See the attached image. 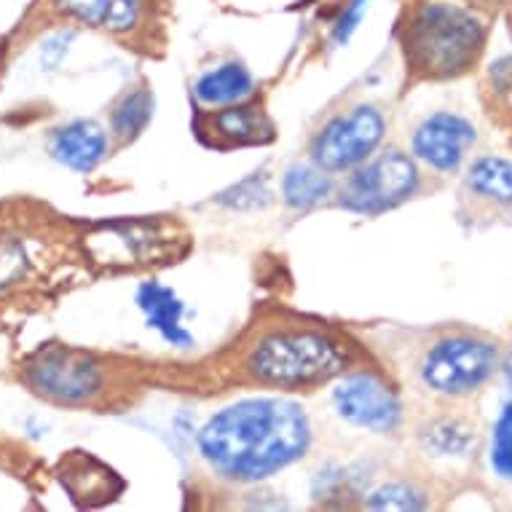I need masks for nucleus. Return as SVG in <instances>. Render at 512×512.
I'll list each match as a JSON object with an SVG mask.
<instances>
[{"mask_svg":"<svg viewBox=\"0 0 512 512\" xmlns=\"http://www.w3.org/2000/svg\"><path fill=\"white\" fill-rule=\"evenodd\" d=\"M311 424L285 397H250L218 411L199 432V454L231 483H258L306 456Z\"/></svg>","mask_w":512,"mask_h":512,"instance_id":"1","label":"nucleus"},{"mask_svg":"<svg viewBox=\"0 0 512 512\" xmlns=\"http://www.w3.org/2000/svg\"><path fill=\"white\" fill-rule=\"evenodd\" d=\"M483 43L480 17L456 0H424L405 22V59L424 78L462 76L475 65Z\"/></svg>","mask_w":512,"mask_h":512,"instance_id":"2","label":"nucleus"},{"mask_svg":"<svg viewBox=\"0 0 512 512\" xmlns=\"http://www.w3.org/2000/svg\"><path fill=\"white\" fill-rule=\"evenodd\" d=\"M349 349L322 330H274L252 344L244 370L258 384L277 389H306L328 384L349 368Z\"/></svg>","mask_w":512,"mask_h":512,"instance_id":"3","label":"nucleus"},{"mask_svg":"<svg viewBox=\"0 0 512 512\" xmlns=\"http://www.w3.org/2000/svg\"><path fill=\"white\" fill-rule=\"evenodd\" d=\"M499 349L478 333H451L429 346L419 365L421 384L443 397L472 395L494 376Z\"/></svg>","mask_w":512,"mask_h":512,"instance_id":"4","label":"nucleus"},{"mask_svg":"<svg viewBox=\"0 0 512 512\" xmlns=\"http://www.w3.org/2000/svg\"><path fill=\"white\" fill-rule=\"evenodd\" d=\"M419 191V167L403 151H384L352 169L338 188V204L354 215H381Z\"/></svg>","mask_w":512,"mask_h":512,"instance_id":"5","label":"nucleus"},{"mask_svg":"<svg viewBox=\"0 0 512 512\" xmlns=\"http://www.w3.org/2000/svg\"><path fill=\"white\" fill-rule=\"evenodd\" d=\"M387 135V118L376 105H354L338 113L311 140V161L330 175L352 172L368 161Z\"/></svg>","mask_w":512,"mask_h":512,"instance_id":"6","label":"nucleus"},{"mask_svg":"<svg viewBox=\"0 0 512 512\" xmlns=\"http://www.w3.org/2000/svg\"><path fill=\"white\" fill-rule=\"evenodd\" d=\"M25 381L33 392L46 400L62 405H84L100 395L105 376L92 357L65 349V346H49L27 362Z\"/></svg>","mask_w":512,"mask_h":512,"instance_id":"7","label":"nucleus"},{"mask_svg":"<svg viewBox=\"0 0 512 512\" xmlns=\"http://www.w3.org/2000/svg\"><path fill=\"white\" fill-rule=\"evenodd\" d=\"M333 408L346 424L368 432H395L403 419L397 392L373 370H354L341 376L333 389Z\"/></svg>","mask_w":512,"mask_h":512,"instance_id":"8","label":"nucleus"},{"mask_svg":"<svg viewBox=\"0 0 512 512\" xmlns=\"http://www.w3.org/2000/svg\"><path fill=\"white\" fill-rule=\"evenodd\" d=\"M475 126L456 113H432L413 132V156L435 172H454L475 145Z\"/></svg>","mask_w":512,"mask_h":512,"instance_id":"9","label":"nucleus"},{"mask_svg":"<svg viewBox=\"0 0 512 512\" xmlns=\"http://www.w3.org/2000/svg\"><path fill=\"white\" fill-rule=\"evenodd\" d=\"M65 19L110 35H132L148 14V0H51Z\"/></svg>","mask_w":512,"mask_h":512,"instance_id":"10","label":"nucleus"},{"mask_svg":"<svg viewBox=\"0 0 512 512\" xmlns=\"http://www.w3.org/2000/svg\"><path fill=\"white\" fill-rule=\"evenodd\" d=\"M137 309L143 311L145 325L164 338V344L175 349L194 346V333L185 328L188 306L172 287L161 282H143L137 290Z\"/></svg>","mask_w":512,"mask_h":512,"instance_id":"11","label":"nucleus"},{"mask_svg":"<svg viewBox=\"0 0 512 512\" xmlns=\"http://www.w3.org/2000/svg\"><path fill=\"white\" fill-rule=\"evenodd\" d=\"M108 252L97 258H108V266H143L153 263L167 252V236L151 223H113L94 236Z\"/></svg>","mask_w":512,"mask_h":512,"instance_id":"12","label":"nucleus"},{"mask_svg":"<svg viewBox=\"0 0 512 512\" xmlns=\"http://www.w3.org/2000/svg\"><path fill=\"white\" fill-rule=\"evenodd\" d=\"M51 156L73 172H92L108 156V135L97 121H70L59 126L49 140Z\"/></svg>","mask_w":512,"mask_h":512,"instance_id":"13","label":"nucleus"},{"mask_svg":"<svg viewBox=\"0 0 512 512\" xmlns=\"http://www.w3.org/2000/svg\"><path fill=\"white\" fill-rule=\"evenodd\" d=\"M212 135L228 145H263L274 137V124L255 105H226L212 116Z\"/></svg>","mask_w":512,"mask_h":512,"instance_id":"14","label":"nucleus"},{"mask_svg":"<svg viewBox=\"0 0 512 512\" xmlns=\"http://www.w3.org/2000/svg\"><path fill=\"white\" fill-rule=\"evenodd\" d=\"M252 92H255V78L242 62H223L218 68L207 70L194 86L196 100L210 108H226L250 100Z\"/></svg>","mask_w":512,"mask_h":512,"instance_id":"15","label":"nucleus"},{"mask_svg":"<svg viewBox=\"0 0 512 512\" xmlns=\"http://www.w3.org/2000/svg\"><path fill=\"white\" fill-rule=\"evenodd\" d=\"M333 194L330 172L311 164H293L282 177V199L293 210H311Z\"/></svg>","mask_w":512,"mask_h":512,"instance_id":"16","label":"nucleus"},{"mask_svg":"<svg viewBox=\"0 0 512 512\" xmlns=\"http://www.w3.org/2000/svg\"><path fill=\"white\" fill-rule=\"evenodd\" d=\"M467 188L478 199L512 207V161L502 156H483L467 169Z\"/></svg>","mask_w":512,"mask_h":512,"instance_id":"17","label":"nucleus"},{"mask_svg":"<svg viewBox=\"0 0 512 512\" xmlns=\"http://www.w3.org/2000/svg\"><path fill=\"white\" fill-rule=\"evenodd\" d=\"M153 118V94L148 89H137V92L126 94L124 100L118 102L110 116V129L118 140H135L143 135L145 126L151 124Z\"/></svg>","mask_w":512,"mask_h":512,"instance_id":"18","label":"nucleus"},{"mask_svg":"<svg viewBox=\"0 0 512 512\" xmlns=\"http://www.w3.org/2000/svg\"><path fill=\"white\" fill-rule=\"evenodd\" d=\"M421 443L437 456H464L475 443V429L454 419L435 421L421 432Z\"/></svg>","mask_w":512,"mask_h":512,"instance_id":"19","label":"nucleus"},{"mask_svg":"<svg viewBox=\"0 0 512 512\" xmlns=\"http://www.w3.org/2000/svg\"><path fill=\"white\" fill-rule=\"evenodd\" d=\"M370 510H424L427 496L413 483H389L373 491L368 499Z\"/></svg>","mask_w":512,"mask_h":512,"instance_id":"20","label":"nucleus"},{"mask_svg":"<svg viewBox=\"0 0 512 512\" xmlns=\"http://www.w3.org/2000/svg\"><path fill=\"white\" fill-rule=\"evenodd\" d=\"M491 470L512 480V400L502 408L491 435Z\"/></svg>","mask_w":512,"mask_h":512,"instance_id":"21","label":"nucleus"},{"mask_svg":"<svg viewBox=\"0 0 512 512\" xmlns=\"http://www.w3.org/2000/svg\"><path fill=\"white\" fill-rule=\"evenodd\" d=\"M271 202V188L266 183V177H247L239 185H234L231 191L220 194V204H226L231 210H258Z\"/></svg>","mask_w":512,"mask_h":512,"instance_id":"22","label":"nucleus"},{"mask_svg":"<svg viewBox=\"0 0 512 512\" xmlns=\"http://www.w3.org/2000/svg\"><path fill=\"white\" fill-rule=\"evenodd\" d=\"M27 271V252L17 239H0V290L17 285Z\"/></svg>","mask_w":512,"mask_h":512,"instance_id":"23","label":"nucleus"},{"mask_svg":"<svg viewBox=\"0 0 512 512\" xmlns=\"http://www.w3.org/2000/svg\"><path fill=\"white\" fill-rule=\"evenodd\" d=\"M370 11V0H349L344 9L338 11V17L333 19V41L338 46H346L352 41V35L360 30Z\"/></svg>","mask_w":512,"mask_h":512,"instance_id":"24","label":"nucleus"},{"mask_svg":"<svg viewBox=\"0 0 512 512\" xmlns=\"http://www.w3.org/2000/svg\"><path fill=\"white\" fill-rule=\"evenodd\" d=\"M507 378L512 381V349H510V354H507Z\"/></svg>","mask_w":512,"mask_h":512,"instance_id":"25","label":"nucleus"}]
</instances>
